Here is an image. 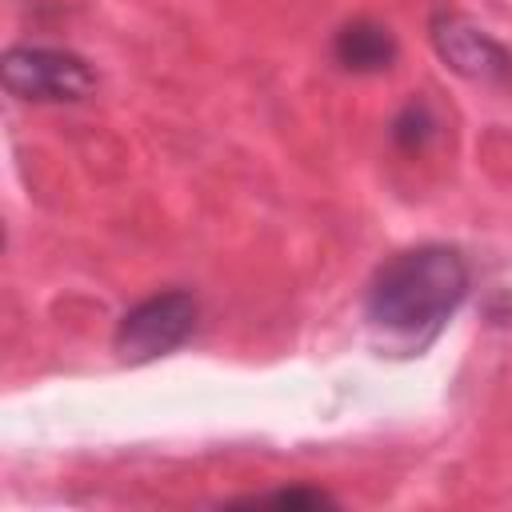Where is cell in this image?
Listing matches in <instances>:
<instances>
[{
	"instance_id": "3",
	"label": "cell",
	"mask_w": 512,
	"mask_h": 512,
	"mask_svg": "<svg viewBox=\"0 0 512 512\" xmlns=\"http://www.w3.org/2000/svg\"><path fill=\"white\" fill-rule=\"evenodd\" d=\"M196 316H200V304L192 292L184 288H168V292H156L140 304H132L120 324H116V352L120 360L128 364H148L156 356H168L172 348H180L192 328H196Z\"/></svg>"
},
{
	"instance_id": "4",
	"label": "cell",
	"mask_w": 512,
	"mask_h": 512,
	"mask_svg": "<svg viewBox=\"0 0 512 512\" xmlns=\"http://www.w3.org/2000/svg\"><path fill=\"white\" fill-rule=\"evenodd\" d=\"M428 36H432V48L440 52V60L468 76V80H480V84H500L512 76V56L508 48L488 36L480 24H472L468 16L460 12H436L432 24H428Z\"/></svg>"
},
{
	"instance_id": "1",
	"label": "cell",
	"mask_w": 512,
	"mask_h": 512,
	"mask_svg": "<svg viewBox=\"0 0 512 512\" xmlns=\"http://www.w3.org/2000/svg\"><path fill=\"white\" fill-rule=\"evenodd\" d=\"M468 260L452 244H416L388 256L364 292L368 328L424 348L468 296Z\"/></svg>"
},
{
	"instance_id": "2",
	"label": "cell",
	"mask_w": 512,
	"mask_h": 512,
	"mask_svg": "<svg viewBox=\"0 0 512 512\" xmlns=\"http://www.w3.org/2000/svg\"><path fill=\"white\" fill-rule=\"evenodd\" d=\"M4 88L32 104H76L96 92V72L68 48L20 44L4 52Z\"/></svg>"
},
{
	"instance_id": "6",
	"label": "cell",
	"mask_w": 512,
	"mask_h": 512,
	"mask_svg": "<svg viewBox=\"0 0 512 512\" xmlns=\"http://www.w3.org/2000/svg\"><path fill=\"white\" fill-rule=\"evenodd\" d=\"M432 136H436V116H432V108H428L424 100L404 104L400 116L392 120V140H396L400 148H408V152L424 148Z\"/></svg>"
},
{
	"instance_id": "7",
	"label": "cell",
	"mask_w": 512,
	"mask_h": 512,
	"mask_svg": "<svg viewBox=\"0 0 512 512\" xmlns=\"http://www.w3.org/2000/svg\"><path fill=\"white\" fill-rule=\"evenodd\" d=\"M252 504H280V508H316V504H332V496H324L320 488H280V492H264V496H252Z\"/></svg>"
},
{
	"instance_id": "5",
	"label": "cell",
	"mask_w": 512,
	"mask_h": 512,
	"mask_svg": "<svg viewBox=\"0 0 512 512\" xmlns=\"http://www.w3.org/2000/svg\"><path fill=\"white\" fill-rule=\"evenodd\" d=\"M396 36L380 24V20H368V16H356L348 20L336 40H332V56L340 68L348 72H360V76H372V72H388L392 60H396Z\"/></svg>"
}]
</instances>
